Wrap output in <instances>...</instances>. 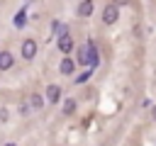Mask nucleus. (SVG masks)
<instances>
[{
	"mask_svg": "<svg viewBox=\"0 0 156 146\" xmlns=\"http://www.w3.org/2000/svg\"><path fill=\"white\" fill-rule=\"evenodd\" d=\"M73 68H76V63H73L71 58H63V61H61V73L71 75V73H73Z\"/></svg>",
	"mask_w": 156,
	"mask_h": 146,
	"instance_id": "nucleus-9",
	"label": "nucleus"
},
{
	"mask_svg": "<svg viewBox=\"0 0 156 146\" xmlns=\"http://www.w3.org/2000/svg\"><path fill=\"white\" fill-rule=\"evenodd\" d=\"M12 63H15L12 54H10V51H0V71H7V68H12Z\"/></svg>",
	"mask_w": 156,
	"mask_h": 146,
	"instance_id": "nucleus-4",
	"label": "nucleus"
},
{
	"mask_svg": "<svg viewBox=\"0 0 156 146\" xmlns=\"http://www.w3.org/2000/svg\"><path fill=\"white\" fill-rule=\"evenodd\" d=\"M78 15H80V17H88V15H93V2H88V0L78 2Z\"/></svg>",
	"mask_w": 156,
	"mask_h": 146,
	"instance_id": "nucleus-6",
	"label": "nucleus"
},
{
	"mask_svg": "<svg viewBox=\"0 0 156 146\" xmlns=\"http://www.w3.org/2000/svg\"><path fill=\"white\" fill-rule=\"evenodd\" d=\"M15 24H17V27H22V24H24V15H22V12L15 17Z\"/></svg>",
	"mask_w": 156,
	"mask_h": 146,
	"instance_id": "nucleus-12",
	"label": "nucleus"
},
{
	"mask_svg": "<svg viewBox=\"0 0 156 146\" xmlns=\"http://www.w3.org/2000/svg\"><path fill=\"white\" fill-rule=\"evenodd\" d=\"M22 56H24V58H34V56H37V41H34V39H27V41L22 44Z\"/></svg>",
	"mask_w": 156,
	"mask_h": 146,
	"instance_id": "nucleus-3",
	"label": "nucleus"
},
{
	"mask_svg": "<svg viewBox=\"0 0 156 146\" xmlns=\"http://www.w3.org/2000/svg\"><path fill=\"white\" fill-rule=\"evenodd\" d=\"M41 105H44V100H41L39 95H29V100H27V109H41Z\"/></svg>",
	"mask_w": 156,
	"mask_h": 146,
	"instance_id": "nucleus-8",
	"label": "nucleus"
},
{
	"mask_svg": "<svg viewBox=\"0 0 156 146\" xmlns=\"http://www.w3.org/2000/svg\"><path fill=\"white\" fill-rule=\"evenodd\" d=\"M117 15H119V10H117V5H105V10H102V22L105 24H112V22H117Z\"/></svg>",
	"mask_w": 156,
	"mask_h": 146,
	"instance_id": "nucleus-2",
	"label": "nucleus"
},
{
	"mask_svg": "<svg viewBox=\"0 0 156 146\" xmlns=\"http://www.w3.org/2000/svg\"><path fill=\"white\" fill-rule=\"evenodd\" d=\"M78 63L98 66V51H95V44H88V46H80V49H78Z\"/></svg>",
	"mask_w": 156,
	"mask_h": 146,
	"instance_id": "nucleus-1",
	"label": "nucleus"
},
{
	"mask_svg": "<svg viewBox=\"0 0 156 146\" xmlns=\"http://www.w3.org/2000/svg\"><path fill=\"white\" fill-rule=\"evenodd\" d=\"M76 112V100H66L63 102V114H73Z\"/></svg>",
	"mask_w": 156,
	"mask_h": 146,
	"instance_id": "nucleus-10",
	"label": "nucleus"
},
{
	"mask_svg": "<svg viewBox=\"0 0 156 146\" xmlns=\"http://www.w3.org/2000/svg\"><path fill=\"white\" fill-rule=\"evenodd\" d=\"M7 146H12V144H7Z\"/></svg>",
	"mask_w": 156,
	"mask_h": 146,
	"instance_id": "nucleus-14",
	"label": "nucleus"
},
{
	"mask_svg": "<svg viewBox=\"0 0 156 146\" xmlns=\"http://www.w3.org/2000/svg\"><path fill=\"white\" fill-rule=\"evenodd\" d=\"M58 51H63V54L73 51V39H71V36H63V39H58Z\"/></svg>",
	"mask_w": 156,
	"mask_h": 146,
	"instance_id": "nucleus-7",
	"label": "nucleus"
},
{
	"mask_svg": "<svg viewBox=\"0 0 156 146\" xmlns=\"http://www.w3.org/2000/svg\"><path fill=\"white\" fill-rule=\"evenodd\" d=\"M46 97H49V102H58L61 88H58V85H49V88H46Z\"/></svg>",
	"mask_w": 156,
	"mask_h": 146,
	"instance_id": "nucleus-5",
	"label": "nucleus"
},
{
	"mask_svg": "<svg viewBox=\"0 0 156 146\" xmlns=\"http://www.w3.org/2000/svg\"><path fill=\"white\" fill-rule=\"evenodd\" d=\"M54 29H56V36H58V39L68 36V32H66V24H58V22H56V24H54Z\"/></svg>",
	"mask_w": 156,
	"mask_h": 146,
	"instance_id": "nucleus-11",
	"label": "nucleus"
},
{
	"mask_svg": "<svg viewBox=\"0 0 156 146\" xmlns=\"http://www.w3.org/2000/svg\"><path fill=\"white\" fill-rule=\"evenodd\" d=\"M151 114H154V119H156V107H154V109H151Z\"/></svg>",
	"mask_w": 156,
	"mask_h": 146,
	"instance_id": "nucleus-13",
	"label": "nucleus"
}]
</instances>
